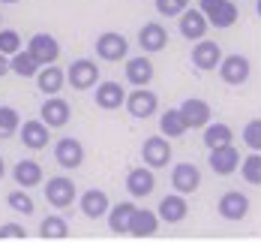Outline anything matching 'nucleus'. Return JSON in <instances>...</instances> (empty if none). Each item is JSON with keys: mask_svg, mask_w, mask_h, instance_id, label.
<instances>
[{"mask_svg": "<svg viewBox=\"0 0 261 247\" xmlns=\"http://www.w3.org/2000/svg\"><path fill=\"white\" fill-rule=\"evenodd\" d=\"M45 199L54 208H69L75 202V184H72V178H63V175L48 178L45 181Z\"/></svg>", "mask_w": 261, "mask_h": 247, "instance_id": "1", "label": "nucleus"}, {"mask_svg": "<svg viewBox=\"0 0 261 247\" xmlns=\"http://www.w3.org/2000/svg\"><path fill=\"white\" fill-rule=\"evenodd\" d=\"M99 82V66L93 63V60H75L72 66H69V87H75V91H90L93 84Z\"/></svg>", "mask_w": 261, "mask_h": 247, "instance_id": "2", "label": "nucleus"}, {"mask_svg": "<svg viewBox=\"0 0 261 247\" xmlns=\"http://www.w3.org/2000/svg\"><path fill=\"white\" fill-rule=\"evenodd\" d=\"M219 76L225 84H243L249 79V57L246 55H228L219 63Z\"/></svg>", "mask_w": 261, "mask_h": 247, "instance_id": "3", "label": "nucleus"}, {"mask_svg": "<svg viewBox=\"0 0 261 247\" xmlns=\"http://www.w3.org/2000/svg\"><path fill=\"white\" fill-rule=\"evenodd\" d=\"M54 160L57 166H63V169H79L84 163V148H81L79 139H60L57 145H54Z\"/></svg>", "mask_w": 261, "mask_h": 247, "instance_id": "4", "label": "nucleus"}, {"mask_svg": "<svg viewBox=\"0 0 261 247\" xmlns=\"http://www.w3.org/2000/svg\"><path fill=\"white\" fill-rule=\"evenodd\" d=\"M141 157H144V163L150 166V169L165 166L168 160H171V145H168V136H165V139H159V136L144 139V145H141Z\"/></svg>", "mask_w": 261, "mask_h": 247, "instance_id": "5", "label": "nucleus"}, {"mask_svg": "<svg viewBox=\"0 0 261 247\" xmlns=\"http://www.w3.org/2000/svg\"><path fill=\"white\" fill-rule=\"evenodd\" d=\"M171 187L177 193H195L201 187V172H198V166L192 163H177L174 166V172H171Z\"/></svg>", "mask_w": 261, "mask_h": 247, "instance_id": "6", "label": "nucleus"}, {"mask_svg": "<svg viewBox=\"0 0 261 247\" xmlns=\"http://www.w3.org/2000/svg\"><path fill=\"white\" fill-rule=\"evenodd\" d=\"M216 211H219V217L222 220H243L249 214V199L243 196V193L237 190H228L222 199H219V205H216Z\"/></svg>", "mask_w": 261, "mask_h": 247, "instance_id": "7", "label": "nucleus"}, {"mask_svg": "<svg viewBox=\"0 0 261 247\" xmlns=\"http://www.w3.org/2000/svg\"><path fill=\"white\" fill-rule=\"evenodd\" d=\"M27 52L39 60V66H45V63H54V60H57L60 46H57V39H54L51 33H36V36L27 42Z\"/></svg>", "mask_w": 261, "mask_h": 247, "instance_id": "8", "label": "nucleus"}, {"mask_svg": "<svg viewBox=\"0 0 261 247\" xmlns=\"http://www.w3.org/2000/svg\"><path fill=\"white\" fill-rule=\"evenodd\" d=\"M210 169L216 172V175H231L237 172V163H240V154H237V148L228 142V145H222V148H210Z\"/></svg>", "mask_w": 261, "mask_h": 247, "instance_id": "9", "label": "nucleus"}, {"mask_svg": "<svg viewBox=\"0 0 261 247\" xmlns=\"http://www.w3.org/2000/svg\"><path fill=\"white\" fill-rule=\"evenodd\" d=\"M126 52H129V42L123 33H102L96 39V55L102 60H120V57H126Z\"/></svg>", "mask_w": 261, "mask_h": 247, "instance_id": "10", "label": "nucleus"}, {"mask_svg": "<svg viewBox=\"0 0 261 247\" xmlns=\"http://www.w3.org/2000/svg\"><path fill=\"white\" fill-rule=\"evenodd\" d=\"M93 103H96L99 109H105V111H114V109H120V106L126 103V94H123V87H120L117 82H99L96 94H93Z\"/></svg>", "mask_w": 261, "mask_h": 247, "instance_id": "11", "label": "nucleus"}, {"mask_svg": "<svg viewBox=\"0 0 261 247\" xmlns=\"http://www.w3.org/2000/svg\"><path fill=\"white\" fill-rule=\"evenodd\" d=\"M159 100L153 91H144V87H138V91H132L129 97H126V109H129V115H135V118H150L153 111H156Z\"/></svg>", "mask_w": 261, "mask_h": 247, "instance_id": "12", "label": "nucleus"}, {"mask_svg": "<svg viewBox=\"0 0 261 247\" xmlns=\"http://www.w3.org/2000/svg\"><path fill=\"white\" fill-rule=\"evenodd\" d=\"M192 63L198 66V70H213V66H219L222 63V52H219V46L216 42H210V39H195V49H192Z\"/></svg>", "mask_w": 261, "mask_h": 247, "instance_id": "13", "label": "nucleus"}, {"mask_svg": "<svg viewBox=\"0 0 261 247\" xmlns=\"http://www.w3.org/2000/svg\"><path fill=\"white\" fill-rule=\"evenodd\" d=\"M156 187V178H153V172H150V166L147 169H129V175H126V190L135 196V199H144V196H150Z\"/></svg>", "mask_w": 261, "mask_h": 247, "instance_id": "14", "label": "nucleus"}, {"mask_svg": "<svg viewBox=\"0 0 261 247\" xmlns=\"http://www.w3.org/2000/svg\"><path fill=\"white\" fill-rule=\"evenodd\" d=\"M138 46L144 52H162L168 46V30L162 28V25H156V21L141 25V30H138Z\"/></svg>", "mask_w": 261, "mask_h": 247, "instance_id": "15", "label": "nucleus"}, {"mask_svg": "<svg viewBox=\"0 0 261 247\" xmlns=\"http://www.w3.org/2000/svg\"><path fill=\"white\" fill-rule=\"evenodd\" d=\"M207 15L201 9H183L180 12V33L186 39H201L207 33Z\"/></svg>", "mask_w": 261, "mask_h": 247, "instance_id": "16", "label": "nucleus"}, {"mask_svg": "<svg viewBox=\"0 0 261 247\" xmlns=\"http://www.w3.org/2000/svg\"><path fill=\"white\" fill-rule=\"evenodd\" d=\"M183 121H186V127L192 130V127H207L210 124V106L204 103V100H195V97H189V100H183Z\"/></svg>", "mask_w": 261, "mask_h": 247, "instance_id": "17", "label": "nucleus"}, {"mask_svg": "<svg viewBox=\"0 0 261 247\" xmlns=\"http://www.w3.org/2000/svg\"><path fill=\"white\" fill-rule=\"evenodd\" d=\"M42 121L48 124V127H63V124H69V115H72V109H69V103L66 100H60V97H48L45 103H42Z\"/></svg>", "mask_w": 261, "mask_h": 247, "instance_id": "18", "label": "nucleus"}, {"mask_svg": "<svg viewBox=\"0 0 261 247\" xmlns=\"http://www.w3.org/2000/svg\"><path fill=\"white\" fill-rule=\"evenodd\" d=\"M132 214H135V205L132 202H117L114 208H108V229L114 235H129Z\"/></svg>", "mask_w": 261, "mask_h": 247, "instance_id": "19", "label": "nucleus"}, {"mask_svg": "<svg viewBox=\"0 0 261 247\" xmlns=\"http://www.w3.org/2000/svg\"><path fill=\"white\" fill-rule=\"evenodd\" d=\"M21 142L30 151H42L48 145V124L45 121H24L21 124Z\"/></svg>", "mask_w": 261, "mask_h": 247, "instance_id": "20", "label": "nucleus"}, {"mask_svg": "<svg viewBox=\"0 0 261 247\" xmlns=\"http://www.w3.org/2000/svg\"><path fill=\"white\" fill-rule=\"evenodd\" d=\"M156 211H159V220H165V223H180L186 217V211H189V205H186L183 193H171V196H165L159 202Z\"/></svg>", "mask_w": 261, "mask_h": 247, "instance_id": "21", "label": "nucleus"}, {"mask_svg": "<svg viewBox=\"0 0 261 247\" xmlns=\"http://www.w3.org/2000/svg\"><path fill=\"white\" fill-rule=\"evenodd\" d=\"M156 226H159V217L153 214V211L135 208L132 223H129V235L132 238H150V235H156Z\"/></svg>", "mask_w": 261, "mask_h": 247, "instance_id": "22", "label": "nucleus"}, {"mask_svg": "<svg viewBox=\"0 0 261 247\" xmlns=\"http://www.w3.org/2000/svg\"><path fill=\"white\" fill-rule=\"evenodd\" d=\"M153 79V63L147 57H132L126 63V82L135 84V87H147Z\"/></svg>", "mask_w": 261, "mask_h": 247, "instance_id": "23", "label": "nucleus"}, {"mask_svg": "<svg viewBox=\"0 0 261 247\" xmlns=\"http://www.w3.org/2000/svg\"><path fill=\"white\" fill-rule=\"evenodd\" d=\"M63 82H66V73H63L60 66H51V63H45V70L36 73V84H39V91L48 94V97H54V94L63 87Z\"/></svg>", "mask_w": 261, "mask_h": 247, "instance_id": "24", "label": "nucleus"}, {"mask_svg": "<svg viewBox=\"0 0 261 247\" xmlns=\"http://www.w3.org/2000/svg\"><path fill=\"white\" fill-rule=\"evenodd\" d=\"M12 178H15L18 187H36L42 181V166L36 163V160H21L12 169Z\"/></svg>", "mask_w": 261, "mask_h": 247, "instance_id": "25", "label": "nucleus"}, {"mask_svg": "<svg viewBox=\"0 0 261 247\" xmlns=\"http://www.w3.org/2000/svg\"><path fill=\"white\" fill-rule=\"evenodd\" d=\"M81 211L90 220H99L102 214H108V196L102 190H87L81 196Z\"/></svg>", "mask_w": 261, "mask_h": 247, "instance_id": "26", "label": "nucleus"}, {"mask_svg": "<svg viewBox=\"0 0 261 247\" xmlns=\"http://www.w3.org/2000/svg\"><path fill=\"white\" fill-rule=\"evenodd\" d=\"M159 130H162V136L177 139V136H183L189 127H186V121H183V111L180 109H168L162 118H159Z\"/></svg>", "mask_w": 261, "mask_h": 247, "instance_id": "27", "label": "nucleus"}, {"mask_svg": "<svg viewBox=\"0 0 261 247\" xmlns=\"http://www.w3.org/2000/svg\"><path fill=\"white\" fill-rule=\"evenodd\" d=\"M39 235L42 238H51V241H60L69 235V223L60 217V214H48V217L39 223Z\"/></svg>", "mask_w": 261, "mask_h": 247, "instance_id": "28", "label": "nucleus"}, {"mask_svg": "<svg viewBox=\"0 0 261 247\" xmlns=\"http://www.w3.org/2000/svg\"><path fill=\"white\" fill-rule=\"evenodd\" d=\"M9 66H12V73L21 76V79H33V76L39 73V60L30 55V52H15L12 60H9Z\"/></svg>", "mask_w": 261, "mask_h": 247, "instance_id": "29", "label": "nucleus"}, {"mask_svg": "<svg viewBox=\"0 0 261 247\" xmlns=\"http://www.w3.org/2000/svg\"><path fill=\"white\" fill-rule=\"evenodd\" d=\"M201 139H204L207 148H222V145H228L234 136H231V127L228 124H207Z\"/></svg>", "mask_w": 261, "mask_h": 247, "instance_id": "30", "label": "nucleus"}, {"mask_svg": "<svg viewBox=\"0 0 261 247\" xmlns=\"http://www.w3.org/2000/svg\"><path fill=\"white\" fill-rule=\"evenodd\" d=\"M207 21H213V28H231V25L237 21V6L231 3V0H225V3L210 15Z\"/></svg>", "mask_w": 261, "mask_h": 247, "instance_id": "31", "label": "nucleus"}, {"mask_svg": "<svg viewBox=\"0 0 261 247\" xmlns=\"http://www.w3.org/2000/svg\"><path fill=\"white\" fill-rule=\"evenodd\" d=\"M240 172L249 184H261V151H255L252 157L240 160Z\"/></svg>", "mask_w": 261, "mask_h": 247, "instance_id": "32", "label": "nucleus"}, {"mask_svg": "<svg viewBox=\"0 0 261 247\" xmlns=\"http://www.w3.org/2000/svg\"><path fill=\"white\" fill-rule=\"evenodd\" d=\"M18 130V111L12 106H0V136H12Z\"/></svg>", "mask_w": 261, "mask_h": 247, "instance_id": "33", "label": "nucleus"}, {"mask_svg": "<svg viewBox=\"0 0 261 247\" xmlns=\"http://www.w3.org/2000/svg\"><path fill=\"white\" fill-rule=\"evenodd\" d=\"M6 205L12 208V211H21V214H33V199L21 190H12L6 196Z\"/></svg>", "mask_w": 261, "mask_h": 247, "instance_id": "34", "label": "nucleus"}, {"mask_svg": "<svg viewBox=\"0 0 261 247\" xmlns=\"http://www.w3.org/2000/svg\"><path fill=\"white\" fill-rule=\"evenodd\" d=\"M243 142H246L252 151H261V118L249 121V124L243 127Z\"/></svg>", "mask_w": 261, "mask_h": 247, "instance_id": "35", "label": "nucleus"}, {"mask_svg": "<svg viewBox=\"0 0 261 247\" xmlns=\"http://www.w3.org/2000/svg\"><path fill=\"white\" fill-rule=\"evenodd\" d=\"M0 52H3V55L21 52V36H18L15 30H0Z\"/></svg>", "mask_w": 261, "mask_h": 247, "instance_id": "36", "label": "nucleus"}, {"mask_svg": "<svg viewBox=\"0 0 261 247\" xmlns=\"http://www.w3.org/2000/svg\"><path fill=\"white\" fill-rule=\"evenodd\" d=\"M186 9V0H156V12L165 18H174Z\"/></svg>", "mask_w": 261, "mask_h": 247, "instance_id": "37", "label": "nucleus"}, {"mask_svg": "<svg viewBox=\"0 0 261 247\" xmlns=\"http://www.w3.org/2000/svg\"><path fill=\"white\" fill-rule=\"evenodd\" d=\"M27 229L18 226V223H3L0 226V241H15V238H24Z\"/></svg>", "mask_w": 261, "mask_h": 247, "instance_id": "38", "label": "nucleus"}, {"mask_svg": "<svg viewBox=\"0 0 261 247\" xmlns=\"http://www.w3.org/2000/svg\"><path fill=\"white\" fill-rule=\"evenodd\" d=\"M9 70H12V66H9V60H6V55H3V52H0V76H6Z\"/></svg>", "mask_w": 261, "mask_h": 247, "instance_id": "39", "label": "nucleus"}, {"mask_svg": "<svg viewBox=\"0 0 261 247\" xmlns=\"http://www.w3.org/2000/svg\"><path fill=\"white\" fill-rule=\"evenodd\" d=\"M6 175V163H3V157H0V178Z\"/></svg>", "mask_w": 261, "mask_h": 247, "instance_id": "40", "label": "nucleus"}, {"mask_svg": "<svg viewBox=\"0 0 261 247\" xmlns=\"http://www.w3.org/2000/svg\"><path fill=\"white\" fill-rule=\"evenodd\" d=\"M0 3H18V0H0Z\"/></svg>", "mask_w": 261, "mask_h": 247, "instance_id": "41", "label": "nucleus"}, {"mask_svg": "<svg viewBox=\"0 0 261 247\" xmlns=\"http://www.w3.org/2000/svg\"><path fill=\"white\" fill-rule=\"evenodd\" d=\"M0 21H3V18H0Z\"/></svg>", "mask_w": 261, "mask_h": 247, "instance_id": "42", "label": "nucleus"}]
</instances>
